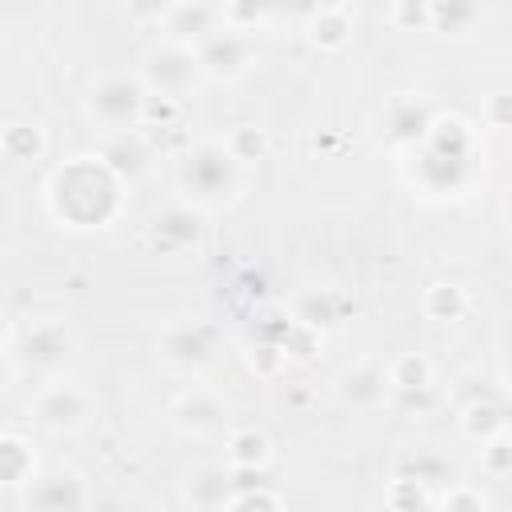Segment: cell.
<instances>
[{
	"label": "cell",
	"instance_id": "obj_1",
	"mask_svg": "<svg viewBox=\"0 0 512 512\" xmlns=\"http://www.w3.org/2000/svg\"><path fill=\"white\" fill-rule=\"evenodd\" d=\"M184 180H188L196 192H204V196H220V192L232 188V164H228V156H224L220 148H200V152L188 156Z\"/></svg>",
	"mask_w": 512,
	"mask_h": 512
},
{
	"label": "cell",
	"instance_id": "obj_2",
	"mask_svg": "<svg viewBox=\"0 0 512 512\" xmlns=\"http://www.w3.org/2000/svg\"><path fill=\"white\" fill-rule=\"evenodd\" d=\"M92 108H96V116L100 120H108V124H124V120H132L136 112H140V88L132 84V80H104V84H96V92H92Z\"/></svg>",
	"mask_w": 512,
	"mask_h": 512
},
{
	"label": "cell",
	"instance_id": "obj_3",
	"mask_svg": "<svg viewBox=\"0 0 512 512\" xmlns=\"http://www.w3.org/2000/svg\"><path fill=\"white\" fill-rule=\"evenodd\" d=\"M196 64L188 52H176V48H164V52H152L148 56V76L152 84H160L164 92H180L188 80H192Z\"/></svg>",
	"mask_w": 512,
	"mask_h": 512
},
{
	"label": "cell",
	"instance_id": "obj_4",
	"mask_svg": "<svg viewBox=\"0 0 512 512\" xmlns=\"http://www.w3.org/2000/svg\"><path fill=\"white\" fill-rule=\"evenodd\" d=\"M84 396L80 392H72V388H56V392H48L40 404H36V412H40V420L44 424H76L80 416H84Z\"/></svg>",
	"mask_w": 512,
	"mask_h": 512
},
{
	"label": "cell",
	"instance_id": "obj_5",
	"mask_svg": "<svg viewBox=\"0 0 512 512\" xmlns=\"http://www.w3.org/2000/svg\"><path fill=\"white\" fill-rule=\"evenodd\" d=\"M24 356H28L32 364H56L60 356H68V336H64L60 328L44 324V328L28 332V340H24Z\"/></svg>",
	"mask_w": 512,
	"mask_h": 512
},
{
	"label": "cell",
	"instance_id": "obj_6",
	"mask_svg": "<svg viewBox=\"0 0 512 512\" xmlns=\"http://www.w3.org/2000/svg\"><path fill=\"white\" fill-rule=\"evenodd\" d=\"M164 352L180 364H200L208 356V336L200 328H176L168 340H164Z\"/></svg>",
	"mask_w": 512,
	"mask_h": 512
},
{
	"label": "cell",
	"instance_id": "obj_7",
	"mask_svg": "<svg viewBox=\"0 0 512 512\" xmlns=\"http://www.w3.org/2000/svg\"><path fill=\"white\" fill-rule=\"evenodd\" d=\"M480 16V0H432V20L444 32H460Z\"/></svg>",
	"mask_w": 512,
	"mask_h": 512
},
{
	"label": "cell",
	"instance_id": "obj_8",
	"mask_svg": "<svg viewBox=\"0 0 512 512\" xmlns=\"http://www.w3.org/2000/svg\"><path fill=\"white\" fill-rule=\"evenodd\" d=\"M204 64H208L212 72H236V68L244 64V44L232 40V36L212 40V44L204 48Z\"/></svg>",
	"mask_w": 512,
	"mask_h": 512
},
{
	"label": "cell",
	"instance_id": "obj_9",
	"mask_svg": "<svg viewBox=\"0 0 512 512\" xmlns=\"http://www.w3.org/2000/svg\"><path fill=\"white\" fill-rule=\"evenodd\" d=\"M32 504H40V508L80 504V488H76V480H44V484L32 492Z\"/></svg>",
	"mask_w": 512,
	"mask_h": 512
},
{
	"label": "cell",
	"instance_id": "obj_10",
	"mask_svg": "<svg viewBox=\"0 0 512 512\" xmlns=\"http://www.w3.org/2000/svg\"><path fill=\"white\" fill-rule=\"evenodd\" d=\"M380 372H372V368H364V372H356V376H344V396L352 400V404H368V400H376L380 396Z\"/></svg>",
	"mask_w": 512,
	"mask_h": 512
},
{
	"label": "cell",
	"instance_id": "obj_11",
	"mask_svg": "<svg viewBox=\"0 0 512 512\" xmlns=\"http://www.w3.org/2000/svg\"><path fill=\"white\" fill-rule=\"evenodd\" d=\"M216 416H220V408H216L212 400H188V404L180 408V420L192 424V428H212Z\"/></svg>",
	"mask_w": 512,
	"mask_h": 512
},
{
	"label": "cell",
	"instance_id": "obj_12",
	"mask_svg": "<svg viewBox=\"0 0 512 512\" xmlns=\"http://www.w3.org/2000/svg\"><path fill=\"white\" fill-rule=\"evenodd\" d=\"M232 456H236V464H256V460H264V436H256V432L236 436V440H232Z\"/></svg>",
	"mask_w": 512,
	"mask_h": 512
},
{
	"label": "cell",
	"instance_id": "obj_13",
	"mask_svg": "<svg viewBox=\"0 0 512 512\" xmlns=\"http://www.w3.org/2000/svg\"><path fill=\"white\" fill-rule=\"evenodd\" d=\"M208 24H212V8H204V4H196V12L192 8H184L180 12V20L172 24L180 36H184V28H196V32H208Z\"/></svg>",
	"mask_w": 512,
	"mask_h": 512
},
{
	"label": "cell",
	"instance_id": "obj_14",
	"mask_svg": "<svg viewBox=\"0 0 512 512\" xmlns=\"http://www.w3.org/2000/svg\"><path fill=\"white\" fill-rule=\"evenodd\" d=\"M128 4H132L136 16H156V12H164L172 0H128Z\"/></svg>",
	"mask_w": 512,
	"mask_h": 512
}]
</instances>
